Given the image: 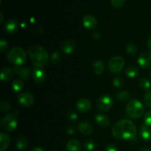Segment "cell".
<instances>
[{"instance_id": "43", "label": "cell", "mask_w": 151, "mask_h": 151, "mask_svg": "<svg viewBox=\"0 0 151 151\" xmlns=\"http://www.w3.org/2000/svg\"><path fill=\"white\" fill-rule=\"evenodd\" d=\"M139 151H151V148L148 147H142V148L140 149Z\"/></svg>"}, {"instance_id": "34", "label": "cell", "mask_w": 151, "mask_h": 151, "mask_svg": "<svg viewBox=\"0 0 151 151\" xmlns=\"http://www.w3.org/2000/svg\"><path fill=\"white\" fill-rule=\"evenodd\" d=\"M125 0H111L112 6L115 8H120L124 5Z\"/></svg>"}, {"instance_id": "3", "label": "cell", "mask_w": 151, "mask_h": 151, "mask_svg": "<svg viewBox=\"0 0 151 151\" xmlns=\"http://www.w3.org/2000/svg\"><path fill=\"white\" fill-rule=\"evenodd\" d=\"M7 60L15 66H21L27 59V55L24 50L21 47H14L7 52Z\"/></svg>"}, {"instance_id": "16", "label": "cell", "mask_w": 151, "mask_h": 151, "mask_svg": "<svg viewBox=\"0 0 151 151\" xmlns=\"http://www.w3.org/2000/svg\"><path fill=\"white\" fill-rule=\"evenodd\" d=\"M78 130L82 134L85 136H88L92 133L93 127L89 122H81L78 125Z\"/></svg>"}, {"instance_id": "36", "label": "cell", "mask_w": 151, "mask_h": 151, "mask_svg": "<svg viewBox=\"0 0 151 151\" xmlns=\"http://www.w3.org/2000/svg\"><path fill=\"white\" fill-rule=\"evenodd\" d=\"M8 48V44L4 39H1L0 41V50L1 52H4Z\"/></svg>"}, {"instance_id": "18", "label": "cell", "mask_w": 151, "mask_h": 151, "mask_svg": "<svg viewBox=\"0 0 151 151\" xmlns=\"http://www.w3.org/2000/svg\"><path fill=\"white\" fill-rule=\"evenodd\" d=\"M10 143V139L7 134L1 132L0 134V151H4L8 148Z\"/></svg>"}, {"instance_id": "1", "label": "cell", "mask_w": 151, "mask_h": 151, "mask_svg": "<svg viewBox=\"0 0 151 151\" xmlns=\"http://www.w3.org/2000/svg\"><path fill=\"white\" fill-rule=\"evenodd\" d=\"M114 137L121 140H134L137 136V126L128 119H122L112 128Z\"/></svg>"}, {"instance_id": "21", "label": "cell", "mask_w": 151, "mask_h": 151, "mask_svg": "<svg viewBox=\"0 0 151 151\" xmlns=\"http://www.w3.org/2000/svg\"><path fill=\"white\" fill-rule=\"evenodd\" d=\"M13 77V72L10 68L4 67L1 69L0 78L2 81H9Z\"/></svg>"}, {"instance_id": "14", "label": "cell", "mask_w": 151, "mask_h": 151, "mask_svg": "<svg viewBox=\"0 0 151 151\" xmlns=\"http://www.w3.org/2000/svg\"><path fill=\"white\" fill-rule=\"evenodd\" d=\"M32 75H33L34 81L37 83H42L46 80V72L42 68H34Z\"/></svg>"}, {"instance_id": "7", "label": "cell", "mask_w": 151, "mask_h": 151, "mask_svg": "<svg viewBox=\"0 0 151 151\" xmlns=\"http://www.w3.org/2000/svg\"><path fill=\"white\" fill-rule=\"evenodd\" d=\"M114 100L113 98L109 94H103L99 97L97 100V109L101 111H109L113 106Z\"/></svg>"}, {"instance_id": "5", "label": "cell", "mask_w": 151, "mask_h": 151, "mask_svg": "<svg viewBox=\"0 0 151 151\" xmlns=\"http://www.w3.org/2000/svg\"><path fill=\"white\" fill-rule=\"evenodd\" d=\"M125 66V60L121 56H114L109 60V69L111 73L118 74L123 69Z\"/></svg>"}, {"instance_id": "40", "label": "cell", "mask_w": 151, "mask_h": 151, "mask_svg": "<svg viewBox=\"0 0 151 151\" xmlns=\"http://www.w3.org/2000/svg\"><path fill=\"white\" fill-rule=\"evenodd\" d=\"M93 38H94V40H98L99 38H100V34L99 33V32H94V33H93Z\"/></svg>"}, {"instance_id": "20", "label": "cell", "mask_w": 151, "mask_h": 151, "mask_svg": "<svg viewBox=\"0 0 151 151\" xmlns=\"http://www.w3.org/2000/svg\"><path fill=\"white\" fill-rule=\"evenodd\" d=\"M16 149L20 151L25 150L28 147V140L24 136H21L16 140Z\"/></svg>"}, {"instance_id": "31", "label": "cell", "mask_w": 151, "mask_h": 151, "mask_svg": "<svg viewBox=\"0 0 151 151\" xmlns=\"http://www.w3.org/2000/svg\"><path fill=\"white\" fill-rule=\"evenodd\" d=\"M95 142L92 139L87 140L85 144H84V147H85V150L86 151H93L95 149Z\"/></svg>"}, {"instance_id": "45", "label": "cell", "mask_w": 151, "mask_h": 151, "mask_svg": "<svg viewBox=\"0 0 151 151\" xmlns=\"http://www.w3.org/2000/svg\"><path fill=\"white\" fill-rule=\"evenodd\" d=\"M150 78H151V72H150Z\"/></svg>"}, {"instance_id": "23", "label": "cell", "mask_w": 151, "mask_h": 151, "mask_svg": "<svg viewBox=\"0 0 151 151\" xmlns=\"http://www.w3.org/2000/svg\"><path fill=\"white\" fill-rule=\"evenodd\" d=\"M139 73V69L137 66H134V65L128 66L125 69V75L130 78H135L136 77L138 76Z\"/></svg>"}, {"instance_id": "24", "label": "cell", "mask_w": 151, "mask_h": 151, "mask_svg": "<svg viewBox=\"0 0 151 151\" xmlns=\"http://www.w3.org/2000/svg\"><path fill=\"white\" fill-rule=\"evenodd\" d=\"M94 69L96 75H101L105 70V65L102 60H97L94 63Z\"/></svg>"}, {"instance_id": "46", "label": "cell", "mask_w": 151, "mask_h": 151, "mask_svg": "<svg viewBox=\"0 0 151 151\" xmlns=\"http://www.w3.org/2000/svg\"><path fill=\"white\" fill-rule=\"evenodd\" d=\"M54 151H55V150H54Z\"/></svg>"}, {"instance_id": "35", "label": "cell", "mask_w": 151, "mask_h": 151, "mask_svg": "<svg viewBox=\"0 0 151 151\" xmlns=\"http://www.w3.org/2000/svg\"><path fill=\"white\" fill-rule=\"evenodd\" d=\"M144 123L147 126L151 127V110L148 111L145 114L144 116Z\"/></svg>"}, {"instance_id": "28", "label": "cell", "mask_w": 151, "mask_h": 151, "mask_svg": "<svg viewBox=\"0 0 151 151\" xmlns=\"http://www.w3.org/2000/svg\"><path fill=\"white\" fill-rule=\"evenodd\" d=\"M24 87V83L22 82V80L16 79L13 81V82L12 83V88L15 91H19L23 88Z\"/></svg>"}, {"instance_id": "4", "label": "cell", "mask_w": 151, "mask_h": 151, "mask_svg": "<svg viewBox=\"0 0 151 151\" xmlns=\"http://www.w3.org/2000/svg\"><path fill=\"white\" fill-rule=\"evenodd\" d=\"M126 112L132 119H139L145 114L144 106L139 100H131L126 106Z\"/></svg>"}, {"instance_id": "30", "label": "cell", "mask_w": 151, "mask_h": 151, "mask_svg": "<svg viewBox=\"0 0 151 151\" xmlns=\"http://www.w3.org/2000/svg\"><path fill=\"white\" fill-rule=\"evenodd\" d=\"M113 86L115 88H121L124 86V80L122 77L116 76L113 81Z\"/></svg>"}, {"instance_id": "17", "label": "cell", "mask_w": 151, "mask_h": 151, "mask_svg": "<svg viewBox=\"0 0 151 151\" xmlns=\"http://www.w3.org/2000/svg\"><path fill=\"white\" fill-rule=\"evenodd\" d=\"M4 29L9 34H13L18 29V22L14 19H10L4 24Z\"/></svg>"}, {"instance_id": "11", "label": "cell", "mask_w": 151, "mask_h": 151, "mask_svg": "<svg viewBox=\"0 0 151 151\" xmlns=\"http://www.w3.org/2000/svg\"><path fill=\"white\" fill-rule=\"evenodd\" d=\"M82 23L85 28L88 29H92L97 27V21L94 16L91 14H87L83 18Z\"/></svg>"}, {"instance_id": "41", "label": "cell", "mask_w": 151, "mask_h": 151, "mask_svg": "<svg viewBox=\"0 0 151 151\" xmlns=\"http://www.w3.org/2000/svg\"><path fill=\"white\" fill-rule=\"evenodd\" d=\"M30 151H45V150H44L42 147H35V148L32 149Z\"/></svg>"}, {"instance_id": "8", "label": "cell", "mask_w": 151, "mask_h": 151, "mask_svg": "<svg viewBox=\"0 0 151 151\" xmlns=\"http://www.w3.org/2000/svg\"><path fill=\"white\" fill-rule=\"evenodd\" d=\"M18 101L24 107H30L35 103V99L30 93L22 92L18 96Z\"/></svg>"}, {"instance_id": "42", "label": "cell", "mask_w": 151, "mask_h": 151, "mask_svg": "<svg viewBox=\"0 0 151 151\" xmlns=\"http://www.w3.org/2000/svg\"><path fill=\"white\" fill-rule=\"evenodd\" d=\"M147 46L150 50H151V36L149 37L148 40L147 41Z\"/></svg>"}, {"instance_id": "32", "label": "cell", "mask_w": 151, "mask_h": 151, "mask_svg": "<svg viewBox=\"0 0 151 151\" xmlns=\"http://www.w3.org/2000/svg\"><path fill=\"white\" fill-rule=\"evenodd\" d=\"M0 110L2 113L8 112L10 110V105L6 100H1L0 103Z\"/></svg>"}, {"instance_id": "10", "label": "cell", "mask_w": 151, "mask_h": 151, "mask_svg": "<svg viewBox=\"0 0 151 151\" xmlns=\"http://www.w3.org/2000/svg\"><path fill=\"white\" fill-rule=\"evenodd\" d=\"M14 72L22 81H27L30 76V69L27 66H15Z\"/></svg>"}, {"instance_id": "37", "label": "cell", "mask_w": 151, "mask_h": 151, "mask_svg": "<svg viewBox=\"0 0 151 151\" xmlns=\"http://www.w3.org/2000/svg\"><path fill=\"white\" fill-rule=\"evenodd\" d=\"M78 115L77 114L75 111H73L69 112V114H68V119H69L70 121L77 120V119H78Z\"/></svg>"}, {"instance_id": "12", "label": "cell", "mask_w": 151, "mask_h": 151, "mask_svg": "<svg viewBox=\"0 0 151 151\" xmlns=\"http://www.w3.org/2000/svg\"><path fill=\"white\" fill-rule=\"evenodd\" d=\"M76 107L81 113H86L91 108V103L86 98H81L77 101Z\"/></svg>"}, {"instance_id": "44", "label": "cell", "mask_w": 151, "mask_h": 151, "mask_svg": "<svg viewBox=\"0 0 151 151\" xmlns=\"http://www.w3.org/2000/svg\"><path fill=\"white\" fill-rule=\"evenodd\" d=\"M1 21H0V22H2V20H3V14H2V13H1Z\"/></svg>"}, {"instance_id": "15", "label": "cell", "mask_w": 151, "mask_h": 151, "mask_svg": "<svg viewBox=\"0 0 151 151\" xmlns=\"http://www.w3.org/2000/svg\"><path fill=\"white\" fill-rule=\"evenodd\" d=\"M139 135L141 138L145 142L151 141V128L150 127L146 125H142L140 126Z\"/></svg>"}, {"instance_id": "13", "label": "cell", "mask_w": 151, "mask_h": 151, "mask_svg": "<svg viewBox=\"0 0 151 151\" xmlns=\"http://www.w3.org/2000/svg\"><path fill=\"white\" fill-rule=\"evenodd\" d=\"M61 48L62 52L66 55H70L76 49V44L73 40L68 39L66 40L63 42L61 44Z\"/></svg>"}, {"instance_id": "27", "label": "cell", "mask_w": 151, "mask_h": 151, "mask_svg": "<svg viewBox=\"0 0 151 151\" xmlns=\"http://www.w3.org/2000/svg\"><path fill=\"white\" fill-rule=\"evenodd\" d=\"M62 60V56L59 52L55 51L51 55V61L53 64L57 65L60 63Z\"/></svg>"}, {"instance_id": "38", "label": "cell", "mask_w": 151, "mask_h": 151, "mask_svg": "<svg viewBox=\"0 0 151 151\" xmlns=\"http://www.w3.org/2000/svg\"><path fill=\"white\" fill-rule=\"evenodd\" d=\"M66 133H67V134H69V135H73V134H75V132H76V129H75V127L69 126L66 128Z\"/></svg>"}, {"instance_id": "19", "label": "cell", "mask_w": 151, "mask_h": 151, "mask_svg": "<svg viewBox=\"0 0 151 151\" xmlns=\"http://www.w3.org/2000/svg\"><path fill=\"white\" fill-rule=\"evenodd\" d=\"M95 121L97 124L100 126L103 127H108L110 125V119L106 115L102 114H98L95 116Z\"/></svg>"}, {"instance_id": "33", "label": "cell", "mask_w": 151, "mask_h": 151, "mask_svg": "<svg viewBox=\"0 0 151 151\" xmlns=\"http://www.w3.org/2000/svg\"><path fill=\"white\" fill-rule=\"evenodd\" d=\"M144 103L145 106L151 109V90L147 91L144 96Z\"/></svg>"}, {"instance_id": "6", "label": "cell", "mask_w": 151, "mask_h": 151, "mask_svg": "<svg viewBox=\"0 0 151 151\" xmlns=\"http://www.w3.org/2000/svg\"><path fill=\"white\" fill-rule=\"evenodd\" d=\"M1 126L4 131H13L17 128L18 120L14 114H7L2 119L1 122Z\"/></svg>"}, {"instance_id": "22", "label": "cell", "mask_w": 151, "mask_h": 151, "mask_svg": "<svg viewBox=\"0 0 151 151\" xmlns=\"http://www.w3.org/2000/svg\"><path fill=\"white\" fill-rule=\"evenodd\" d=\"M67 151H80L81 150V144L78 140H69L66 144Z\"/></svg>"}, {"instance_id": "39", "label": "cell", "mask_w": 151, "mask_h": 151, "mask_svg": "<svg viewBox=\"0 0 151 151\" xmlns=\"http://www.w3.org/2000/svg\"><path fill=\"white\" fill-rule=\"evenodd\" d=\"M104 151H118V149L114 145H109L105 148Z\"/></svg>"}, {"instance_id": "26", "label": "cell", "mask_w": 151, "mask_h": 151, "mask_svg": "<svg viewBox=\"0 0 151 151\" xmlns=\"http://www.w3.org/2000/svg\"><path fill=\"white\" fill-rule=\"evenodd\" d=\"M130 98V93L128 91H120L116 94V99L120 102H126Z\"/></svg>"}, {"instance_id": "2", "label": "cell", "mask_w": 151, "mask_h": 151, "mask_svg": "<svg viewBox=\"0 0 151 151\" xmlns=\"http://www.w3.org/2000/svg\"><path fill=\"white\" fill-rule=\"evenodd\" d=\"M28 54L32 63L37 68L44 67L48 62V53L41 46H31L28 50Z\"/></svg>"}, {"instance_id": "25", "label": "cell", "mask_w": 151, "mask_h": 151, "mask_svg": "<svg viewBox=\"0 0 151 151\" xmlns=\"http://www.w3.org/2000/svg\"><path fill=\"white\" fill-rule=\"evenodd\" d=\"M139 86L145 90H149L151 87V83L149 80L145 78H142L138 81Z\"/></svg>"}, {"instance_id": "9", "label": "cell", "mask_w": 151, "mask_h": 151, "mask_svg": "<svg viewBox=\"0 0 151 151\" xmlns=\"http://www.w3.org/2000/svg\"><path fill=\"white\" fill-rule=\"evenodd\" d=\"M137 62L143 69H148L151 67V52H145L140 54Z\"/></svg>"}, {"instance_id": "29", "label": "cell", "mask_w": 151, "mask_h": 151, "mask_svg": "<svg viewBox=\"0 0 151 151\" xmlns=\"http://www.w3.org/2000/svg\"><path fill=\"white\" fill-rule=\"evenodd\" d=\"M137 51H138V48L137 46L134 43H130L127 45L126 47V52L128 54L131 55H134L137 54Z\"/></svg>"}]
</instances>
